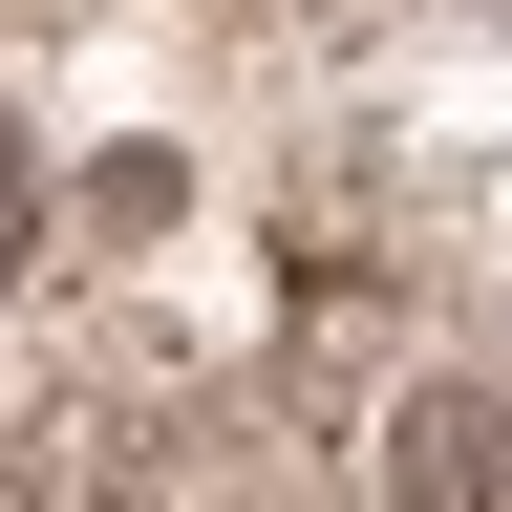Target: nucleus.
Segmentation results:
<instances>
[{"instance_id":"1","label":"nucleus","mask_w":512,"mask_h":512,"mask_svg":"<svg viewBox=\"0 0 512 512\" xmlns=\"http://www.w3.org/2000/svg\"><path fill=\"white\" fill-rule=\"evenodd\" d=\"M0 278H22V150H0Z\"/></svg>"}]
</instances>
